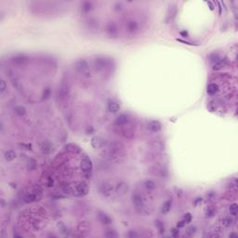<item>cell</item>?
I'll list each match as a JSON object with an SVG mask.
<instances>
[{
  "mask_svg": "<svg viewBox=\"0 0 238 238\" xmlns=\"http://www.w3.org/2000/svg\"><path fill=\"white\" fill-rule=\"evenodd\" d=\"M206 91L209 95H214L218 91V86L215 83H211L207 86Z\"/></svg>",
  "mask_w": 238,
  "mask_h": 238,
  "instance_id": "cell-26",
  "label": "cell"
},
{
  "mask_svg": "<svg viewBox=\"0 0 238 238\" xmlns=\"http://www.w3.org/2000/svg\"><path fill=\"white\" fill-rule=\"evenodd\" d=\"M155 226L157 227V229L160 233H164L165 232V227H164V223L162 222L161 221L157 220L155 221Z\"/></svg>",
  "mask_w": 238,
  "mask_h": 238,
  "instance_id": "cell-38",
  "label": "cell"
},
{
  "mask_svg": "<svg viewBox=\"0 0 238 238\" xmlns=\"http://www.w3.org/2000/svg\"><path fill=\"white\" fill-rule=\"evenodd\" d=\"M47 187H52L53 185V179H49V182H47Z\"/></svg>",
  "mask_w": 238,
  "mask_h": 238,
  "instance_id": "cell-47",
  "label": "cell"
},
{
  "mask_svg": "<svg viewBox=\"0 0 238 238\" xmlns=\"http://www.w3.org/2000/svg\"><path fill=\"white\" fill-rule=\"evenodd\" d=\"M64 149L69 152V153H72V154H79L80 152H81V149L78 145L77 144H74V143H69L67 145H65L64 146Z\"/></svg>",
  "mask_w": 238,
  "mask_h": 238,
  "instance_id": "cell-21",
  "label": "cell"
},
{
  "mask_svg": "<svg viewBox=\"0 0 238 238\" xmlns=\"http://www.w3.org/2000/svg\"><path fill=\"white\" fill-rule=\"evenodd\" d=\"M80 166H81V169L83 171V173L85 174V176L89 178L92 172V169H93V164H92V161L89 158V157H84L82 160H81V163H80Z\"/></svg>",
  "mask_w": 238,
  "mask_h": 238,
  "instance_id": "cell-5",
  "label": "cell"
},
{
  "mask_svg": "<svg viewBox=\"0 0 238 238\" xmlns=\"http://www.w3.org/2000/svg\"><path fill=\"white\" fill-rule=\"evenodd\" d=\"M104 236L108 238H116L117 237V233L115 230H107L104 233Z\"/></svg>",
  "mask_w": 238,
  "mask_h": 238,
  "instance_id": "cell-36",
  "label": "cell"
},
{
  "mask_svg": "<svg viewBox=\"0 0 238 238\" xmlns=\"http://www.w3.org/2000/svg\"><path fill=\"white\" fill-rule=\"evenodd\" d=\"M127 237L128 238H139L140 236V234L137 232V231H129L127 234H126Z\"/></svg>",
  "mask_w": 238,
  "mask_h": 238,
  "instance_id": "cell-37",
  "label": "cell"
},
{
  "mask_svg": "<svg viewBox=\"0 0 238 238\" xmlns=\"http://www.w3.org/2000/svg\"><path fill=\"white\" fill-rule=\"evenodd\" d=\"M217 210H216V207L214 206H208L207 209H206V215L207 218H212L215 216Z\"/></svg>",
  "mask_w": 238,
  "mask_h": 238,
  "instance_id": "cell-32",
  "label": "cell"
},
{
  "mask_svg": "<svg viewBox=\"0 0 238 238\" xmlns=\"http://www.w3.org/2000/svg\"><path fill=\"white\" fill-rule=\"evenodd\" d=\"M171 234H172V236H174V237H177L179 234V231L178 229H175V228H174V229L171 230Z\"/></svg>",
  "mask_w": 238,
  "mask_h": 238,
  "instance_id": "cell-44",
  "label": "cell"
},
{
  "mask_svg": "<svg viewBox=\"0 0 238 238\" xmlns=\"http://www.w3.org/2000/svg\"><path fill=\"white\" fill-rule=\"evenodd\" d=\"M97 218H98V220L100 221V222L104 224V225H109L113 221L112 218L107 213L103 212V211H101V210H99L97 212Z\"/></svg>",
  "mask_w": 238,
  "mask_h": 238,
  "instance_id": "cell-10",
  "label": "cell"
},
{
  "mask_svg": "<svg viewBox=\"0 0 238 238\" xmlns=\"http://www.w3.org/2000/svg\"><path fill=\"white\" fill-rule=\"evenodd\" d=\"M12 62H13V63H15L17 65L23 66V65H25L28 62H29V58L25 55H17L12 59Z\"/></svg>",
  "mask_w": 238,
  "mask_h": 238,
  "instance_id": "cell-12",
  "label": "cell"
},
{
  "mask_svg": "<svg viewBox=\"0 0 238 238\" xmlns=\"http://www.w3.org/2000/svg\"><path fill=\"white\" fill-rule=\"evenodd\" d=\"M50 93H51V90L49 87H47L43 89V92H42V99L43 100H47L49 99L50 96Z\"/></svg>",
  "mask_w": 238,
  "mask_h": 238,
  "instance_id": "cell-34",
  "label": "cell"
},
{
  "mask_svg": "<svg viewBox=\"0 0 238 238\" xmlns=\"http://www.w3.org/2000/svg\"><path fill=\"white\" fill-rule=\"evenodd\" d=\"M132 203L138 209H141L144 207V199L139 193H133L131 196Z\"/></svg>",
  "mask_w": 238,
  "mask_h": 238,
  "instance_id": "cell-9",
  "label": "cell"
},
{
  "mask_svg": "<svg viewBox=\"0 0 238 238\" xmlns=\"http://www.w3.org/2000/svg\"><path fill=\"white\" fill-rule=\"evenodd\" d=\"M4 156H5V159L7 161H13L16 158V153L12 150H9V151L6 152Z\"/></svg>",
  "mask_w": 238,
  "mask_h": 238,
  "instance_id": "cell-29",
  "label": "cell"
},
{
  "mask_svg": "<svg viewBox=\"0 0 238 238\" xmlns=\"http://www.w3.org/2000/svg\"><path fill=\"white\" fill-rule=\"evenodd\" d=\"M93 8V4L92 2H89V1H85L82 3L81 5V11L85 13L89 12L91 9Z\"/></svg>",
  "mask_w": 238,
  "mask_h": 238,
  "instance_id": "cell-25",
  "label": "cell"
},
{
  "mask_svg": "<svg viewBox=\"0 0 238 238\" xmlns=\"http://www.w3.org/2000/svg\"><path fill=\"white\" fill-rule=\"evenodd\" d=\"M206 236L207 237H218V234L216 233H207Z\"/></svg>",
  "mask_w": 238,
  "mask_h": 238,
  "instance_id": "cell-46",
  "label": "cell"
},
{
  "mask_svg": "<svg viewBox=\"0 0 238 238\" xmlns=\"http://www.w3.org/2000/svg\"><path fill=\"white\" fill-rule=\"evenodd\" d=\"M36 168V161L33 158H30L27 161V169L33 171Z\"/></svg>",
  "mask_w": 238,
  "mask_h": 238,
  "instance_id": "cell-30",
  "label": "cell"
},
{
  "mask_svg": "<svg viewBox=\"0 0 238 238\" xmlns=\"http://www.w3.org/2000/svg\"><path fill=\"white\" fill-rule=\"evenodd\" d=\"M89 224L88 222H81L79 223L78 227H77V232L79 233V236H85V235H87L88 232H89Z\"/></svg>",
  "mask_w": 238,
  "mask_h": 238,
  "instance_id": "cell-16",
  "label": "cell"
},
{
  "mask_svg": "<svg viewBox=\"0 0 238 238\" xmlns=\"http://www.w3.org/2000/svg\"><path fill=\"white\" fill-rule=\"evenodd\" d=\"M14 112H15L16 115L20 116H24L25 113H26V109L23 106H20V105H19V106H16L14 108Z\"/></svg>",
  "mask_w": 238,
  "mask_h": 238,
  "instance_id": "cell-31",
  "label": "cell"
},
{
  "mask_svg": "<svg viewBox=\"0 0 238 238\" xmlns=\"http://www.w3.org/2000/svg\"><path fill=\"white\" fill-rule=\"evenodd\" d=\"M106 32L111 37H116L118 35L117 26L113 23H109L106 26Z\"/></svg>",
  "mask_w": 238,
  "mask_h": 238,
  "instance_id": "cell-13",
  "label": "cell"
},
{
  "mask_svg": "<svg viewBox=\"0 0 238 238\" xmlns=\"http://www.w3.org/2000/svg\"><path fill=\"white\" fill-rule=\"evenodd\" d=\"M89 185L84 182H77L73 185H66L63 188V191L66 194H71V195H75V196H84L88 194L89 193Z\"/></svg>",
  "mask_w": 238,
  "mask_h": 238,
  "instance_id": "cell-2",
  "label": "cell"
},
{
  "mask_svg": "<svg viewBox=\"0 0 238 238\" xmlns=\"http://www.w3.org/2000/svg\"><path fill=\"white\" fill-rule=\"evenodd\" d=\"M208 59H209V62H212V63H215L217 62L218 60H221V57L218 54H216V53H212L208 56Z\"/></svg>",
  "mask_w": 238,
  "mask_h": 238,
  "instance_id": "cell-33",
  "label": "cell"
},
{
  "mask_svg": "<svg viewBox=\"0 0 238 238\" xmlns=\"http://www.w3.org/2000/svg\"><path fill=\"white\" fill-rule=\"evenodd\" d=\"M128 116L126 115H120L119 116L116 117V121H115V125L116 127H123L125 126L126 124H128Z\"/></svg>",
  "mask_w": 238,
  "mask_h": 238,
  "instance_id": "cell-17",
  "label": "cell"
},
{
  "mask_svg": "<svg viewBox=\"0 0 238 238\" xmlns=\"http://www.w3.org/2000/svg\"><path fill=\"white\" fill-rule=\"evenodd\" d=\"M143 186L145 189H147L148 191H153V190H155L156 188V184L155 182H153V180H151V179H147L145 180V182H143Z\"/></svg>",
  "mask_w": 238,
  "mask_h": 238,
  "instance_id": "cell-28",
  "label": "cell"
},
{
  "mask_svg": "<svg viewBox=\"0 0 238 238\" xmlns=\"http://www.w3.org/2000/svg\"><path fill=\"white\" fill-rule=\"evenodd\" d=\"M116 191L119 194H125L128 191V184L126 182H120L117 183V185L116 187Z\"/></svg>",
  "mask_w": 238,
  "mask_h": 238,
  "instance_id": "cell-15",
  "label": "cell"
},
{
  "mask_svg": "<svg viewBox=\"0 0 238 238\" xmlns=\"http://www.w3.org/2000/svg\"><path fill=\"white\" fill-rule=\"evenodd\" d=\"M207 4H209V6H210V8H211V9H214V7L212 6L211 2H207Z\"/></svg>",
  "mask_w": 238,
  "mask_h": 238,
  "instance_id": "cell-51",
  "label": "cell"
},
{
  "mask_svg": "<svg viewBox=\"0 0 238 238\" xmlns=\"http://www.w3.org/2000/svg\"><path fill=\"white\" fill-rule=\"evenodd\" d=\"M227 65H228L227 60L221 59V60H218L217 62L213 63V70H215V71H220V70L225 68Z\"/></svg>",
  "mask_w": 238,
  "mask_h": 238,
  "instance_id": "cell-22",
  "label": "cell"
},
{
  "mask_svg": "<svg viewBox=\"0 0 238 238\" xmlns=\"http://www.w3.org/2000/svg\"><path fill=\"white\" fill-rule=\"evenodd\" d=\"M150 146L155 151H163L165 149V144L162 140H152L150 143Z\"/></svg>",
  "mask_w": 238,
  "mask_h": 238,
  "instance_id": "cell-19",
  "label": "cell"
},
{
  "mask_svg": "<svg viewBox=\"0 0 238 238\" xmlns=\"http://www.w3.org/2000/svg\"><path fill=\"white\" fill-rule=\"evenodd\" d=\"M195 231H196L195 227L192 226V227H189V228H188L187 231H186V233H187L188 235H193V234L195 233Z\"/></svg>",
  "mask_w": 238,
  "mask_h": 238,
  "instance_id": "cell-42",
  "label": "cell"
},
{
  "mask_svg": "<svg viewBox=\"0 0 238 238\" xmlns=\"http://www.w3.org/2000/svg\"><path fill=\"white\" fill-rule=\"evenodd\" d=\"M237 210H238V206H237V204L233 203V204H232L230 206L229 211H230V213H231L232 216H236L237 215Z\"/></svg>",
  "mask_w": 238,
  "mask_h": 238,
  "instance_id": "cell-35",
  "label": "cell"
},
{
  "mask_svg": "<svg viewBox=\"0 0 238 238\" xmlns=\"http://www.w3.org/2000/svg\"><path fill=\"white\" fill-rule=\"evenodd\" d=\"M103 144H104V142L100 137H94L91 140V145L95 149H99V148L103 147Z\"/></svg>",
  "mask_w": 238,
  "mask_h": 238,
  "instance_id": "cell-23",
  "label": "cell"
},
{
  "mask_svg": "<svg viewBox=\"0 0 238 238\" xmlns=\"http://www.w3.org/2000/svg\"><path fill=\"white\" fill-rule=\"evenodd\" d=\"M171 206H172V201H171L170 199L167 200V201L163 204V206H162V209H161L162 213L166 214V213L169 212L170 209H171Z\"/></svg>",
  "mask_w": 238,
  "mask_h": 238,
  "instance_id": "cell-27",
  "label": "cell"
},
{
  "mask_svg": "<svg viewBox=\"0 0 238 238\" xmlns=\"http://www.w3.org/2000/svg\"><path fill=\"white\" fill-rule=\"evenodd\" d=\"M104 155L112 161L118 160L124 155V147L119 142H110L104 148Z\"/></svg>",
  "mask_w": 238,
  "mask_h": 238,
  "instance_id": "cell-1",
  "label": "cell"
},
{
  "mask_svg": "<svg viewBox=\"0 0 238 238\" xmlns=\"http://www.w3.org/2000/svg\"><path fill=\"white\" fill-rule=\"evenodd\" d=\"M180 35H183L184 37L188 36V33H187L186 31H182V32H180Z\"/></svg>",
  "mask_w": 238,
  "mask_h": 238,
  "instance_id": "cell-48",
  "label": "cell"
},
{
  "mask_svg": "<svg viewBox=\"0 0 238 238\" xmlns=\"http://www.w3.org/2000/svg\"><path fill=\"white\" fill-rule=\"evenodd\" d=\"M100 194L105 197H108L112 194L113 191V185L110 182H104L102 183L99 188Z\"/></svg>",
  "mask_w": 238,
  "mask_h": 238,
  "instance_id": "cell-8",
  "label": "cell"
},
{
  "mask_svg": "<svg viewBox=\"0 0 238 238\" xmlns=\"http://www.w3.org/2000/svg\"><path fill=\"white\" fill-rule=\"evenodd\" d=\"M58 227H59V229H60V231H61V233H62V234H67V233H68V228L66 227L62 222H61V223L58 225Z\"/></svg>",
  "mask_w": 238,
  "mask_h": 238,
  "instance_id": "cell-39",
  "label": "cell"
},
{
  "mask_svg": "<svg viewBox=\"0 0 238 238\" xmlns=\"http://www.w3.org/2000/svg\"><path fill=\"white\" fill-rule=\"evenodd\" d=\"M1 208H4V206H5V200L4 199H1Z\"/></svg>",
  "mask_w": 238,
  "mask_h": 238,
  "instance_id": "cell-49",
  "label": "cell"
},
{
  "mask_svg": "<svg viewBox=\"0 0 238 238\" xmlns=\"http://www.w3.org/2000/svg\"><path fill=\"white\" fill-rule=\"evenodd\" d=\"M185 224H186V222H185L184 221H179V222H178V224H177V227H178V228H182V227H184V226H185Z\"/></svg>",
  "mask_w": 238,
  "mask_h": 238,
  "instance_id": "cell-45",
  "label": "cell"
},
{
  "mask_svg": "<svg viewBox=\"0 0 238 238\" xmlns=\"http://www.w3.org/2000/svg\"><path fill=\"white\" fill-rule=\"evenodd\" d=\"M40 149L43 152V154L46 155H50L53 152V145L49 141H43L42 143L40 144Z\"/></svg>",
  "mask_w": 238,
  "mask_h": 238,
  "instance_id": "cell-14",
  "label": "cell"
},
{
  "mask_svg": "<svg viewBox=\"0 0 238 238\" xmlns=\"http://www.w3.org/2000/svg\"><path fill=\"white\" fill-rule=\"evenodd\" d=\"M221 222H222V225L223 226H225V227H230L232 225V223H233V221L231 220L230 218H224L223 220L221 221Z\"/></svg>",
  "mask_w": 238,
  "mask_h": 238,
  "instance_id": "cell-40",
  "label": "cell"
},
{
  "mask_svg": "<svg viewBox=\"0 0 238 238\" xmlns=\"http://www.w3.org/2000/svg\"><path fill=\"white\" fill-rule=\"evenodd\" d=\"M74 68L77 69V71L80 74L84 75V77H89V75L90 74L89 65L88 62L84 59H81V60H78L77 62H75Z\"/></svg>",
  "mask_w": 238,
  "mask_h": 238,
  "instance_id": "cell-4",
  "label": "cell"
},
{
  "mask_svg": "<svg viewBox=\"0 0 238 238\" xmlns=\"http://www.w3.org/2000/svg\"><path fill=\"white\" fill-rule=\"evenodd\" d=\"M6 89H7V84L3 79H1V81H0V91H1V93H4Z\"/></svg>",
  "mask_w": 238,
  "mask_h": 238,
  "instance_id": "cell-41",
  "label": "cell"
},
{
  "mask_svg": "<svg viewBox=\"0 0 238 238\" xmlns=\"http://www.w3.org/2000/svg\"><path fill=\"white\" fill-rule=\"evenodd\" d=\"M151 174H153L154 176L156 177H160V178H165L167 175V169L166 167L156 164L155 166H153L150 169Z\"/></svg>",
  "mask_w": 238,
  "mask_h": 238,
  "instance_id": "cell-6",
  "label": "cell"
},
{
  "mask_svg": "<svg viewBox=\"0 0 238 238\" xmlns=\"http://www.w3.org/2000/svg\"><path fill=\"white\" fill-rule=\"evenodd\" d=\"M126 27H127L128 32L133 34V33H136L137 30L139 29V24L136 21H128L126 24Z\"/></svg>",
  "mask_w": 238,
  "mask_h": 238,
  "instance_id": "cell-20",
  "label": "cell"
},
{
  "mask_svg": "<svg viewBox=\"0 0 238 238\" xmlns=\"http://www.w3.org/2000/svg\"><path fill=\"white\" fill-rule=\"evenodd\" d=\"M230 237H237V234L236 233H230Z\"/></svg>",
  "mask_w": 238,
  "mask_h": 238,
  "instance_id": "cell-50",
  "label": "cell"
},
{
  "mask_svg": "<svg viewBox=\"0 0 238 238\" xmlns=\"http://www.w3.org/2000/svg\"><path fill=\"white\" fill-rule=\"evenodd\" d=\"M107 109H108V111H109L110 113H117V112L120 111V104H119L117 101H112L108 102Z\"/></svg>",
  "mask_w": 238,
  "mask_h": 238,
  "instance_id": "cell-18",
  "label": "cell"
},
{
  "mask_svg": "<svg viewBox=\"0 0 238 238\" xmlns=\"http://www.w3.org/2000/svg\"><path fill=\"white\" fill-rule=\"evenodd\" d=\"M23 201L27 204H30V203H33V202H35L37 201V199H36V195L34 192L32 193H29V194H27L24 198H23Z\"/></svg>",
  "mask_w": 238,
  "mask_h": 238,
  "instance_id": "cell-24",
  "label": "cell"
},
{
  "mask_svg": "<svg viewBox=\"0 0 238 238\" xmlns=\"http://www.w3.org/2000/svg\"><path fill=\"white\" fill-rule=\"evenodd\" d=\"M70 94V88L69 86L66 84L65 82H62L61 86L58 89V92H57V96L58 99L61 101H64L65 99H67Z\"/></svg>",
  "mask_w": 238,
  "mask_h": 238,
  "instance_id": "cell-7",
  "label": "cell"
},
{
  "mask_svg": "<svg viewBox=\"0 0 238 238\" xmlns=\"http://www.w3.org/2000/svg\"><path fill=\"white\" fill-rule=\"evenodd\" d=\"M94 68L97 72L101 74H107L112 70V62L104 57H98L93 62Z\"/></svg>",
  "mask_w": 238,
  "mask_h": 238,
  "instance_id": "cell-3",
  "label": "cell"
},
{
  "mask_svg": "<svg viewBox=\"0 0 238 238\" xmlns=\"http://www.w3.org/2000/svg\"><path fill=\"white\" fill-rule=\"evenodd\" d=\"M147 128L152 132H159L162 128V125L159 121L151 120L147 123Z\"/></svg>",
  "mask_w": 238,
  "mask_h": 238,
  "instance_id": "cell-11",
  "label": "cell"
},
{
  "mask_svg": "<svg viewBox=\"0 0 238 238\" xmlns=\"http://www.w3.org/2000/svg\"><path fill=\"white\" fill-rule=\"evenodd\" d=\"M183 221L186 222V224H187V223H190V222L192 221V215L190 214V213H187V214L185 215L184 218H183Z\"/></svg>",
  "mask_w": 238,
  "mask_h": 238,
  "instance_id": "cell-43",
  "label": "cell"
}]
</instances>
